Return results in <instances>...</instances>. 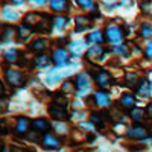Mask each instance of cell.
<instances>
[{
	"label": "cell",
	"mask_w": 152,
	"mask_h": 152,
	"mask_svg": "<svg viewBox=\"0 0 152 152\" xmlns=\"http://www.w3.org/2000/svg\"><path fill=\"white\" fill-rule=\"evenodd\" d=\"M73 67H76V66L73 64V66L66 67V69H55V70H50V72L47 73V76H46V82H47L49 85L59 82L61 79H64V78H67V76L72 75L73 70H70V69H73Z\"/></svg>",
	"instance_id": "1"
},
{
	"label": "cell",
	"mask_w": 152,
	"mask_h": 152,
	"mask_svg": "<svg viewBox=\"0 0 152 152\" xmlns=\"http://www.w3.org/2000/svg\"><path fill=\"white\" fill-rule=\"evenodd\" d=\"M105 34H107V40L111 43H120L123 38V31L117 24H110L105 31Z\"/></svg>",
	"instance_id": "2"
},
{
	"label": "cell",
	"mask_w": 152,
	"mask_h": 152,
	"mask_svg": "<svg viewBox=\"0 0 152 152\" xmlns=\"http://www.w3.org/2000/svg\"><path fill=\"white\" fill-rule=\"evenodd\" d=\"M49 113H50V116H52L53 119H56V120H66L69 117L66 107L56 105V104H52V105L49 107Z\"/></svg>",
	"instance_id": "3"
},
{
	"label": "cell",
	"mask_w": 152,
	"mask_h": 152,
	"mask_svg": "<svg viewBox=\"0 0 152 152\" xmlns=\"http://www.w3.org/2000/svg\"><path fill=\"white\" fill-rule=\"evenodd\" d=\"M5 75H6V81H8L11 85L18 87V85H21V84H23V73H21V72L9 69V70H6V73H5Z\"/></svg>",
	"instance_id": "4"
},
{
	"label": "cell",
	"mask_w": 152,
	"mask_h": 152,
	"mask_svg": "<svg viewBox=\"0 0 152 152\" xmlns=\"http://www.w3.org/2000/svg\"><path fill=\"white\" fill-rule=\"evenodd\" d=\"M94 79H96L97 85L102 87V88H107V87L111 84V76H110V73L105 72V70H97L96 75H94Z\"/></svg>",
	"instance_id": "5"
},
{
	"label": "cell",
	"mask_w": 152,
	"mask_h": 152,
	"mask_svg": "<svg viewBox=\"0 0 152 152\" xmlns=\"http://www.w3.org/2000/svg\"><path fill=\"white\" fill-rule=\"evenodd\" d=\"M126 135H128L129 138H134V140H140V138L148 137V131L143 128V126L135 125V126H132L128 132H126Z\"/></svg>",
	"instance_id": "6"
},
{
	"label": "cell",
	"mask_w": 152,
	"mask_h": 152,
	"mask_svg": "<svg viewBox=\"0 0 152 152\" xmlns=\"http://www.w3.org/2000/svg\"><path fill=\"white\" fill-rule=\"evenodd\" d=\"M104 56V47L102 46H91L87 52V58L91 61H100Z\"/></svg>",
	"instance_id": "7"
},
{
	"label": "cell",
	"mask_w": 152,
	"mask_h": 152,
	"mask_svg": "<svg viewBox=\"0 0 152 152\" xmlns=\"http://www.w3.org/2000/svg\"><path fill=\"white\" fill-rule=\"evenodd\" d=\"M53 62L59 67V66H64L67 64V52L64 49H56L55 52H53V56H52Z\"/></svg>",
	"instance_id": "8"
},
{
	"label": "cell",
	"mask_w": 152,
	"mask_h": 152,
	"mask_svg": "<svg viewBox=\"0 0 152 152\" xmlns=\"http://www.w3.org/2000/svg\"><path fill=\"white\" fill-rule=\"evenodd\" d=\"M94 102H96L97 107H108L111 104V100H110L108 93H105V91H96L94 93Z\"/></svg>",
	"instance_id": "9"
},
{
	"label": "cell",
	"mask_w": 152,
	"mask_h": 152,
	"mask_svg": "<svg viewBox=\"0 0 152 152\" xmlns=\"http://www.w3.org/2000/svg\"><path fill=\"white\" fill-rule=\"evenodd\" d=\"M41 145H43L46 149H58L59 140H58V138H55L53 135L46 134V135L43 137V140H41Z\"/></svg>",
	"instance_id": "10"
},
{
	"label": "cell",
	"mask_w": 152,
	"mask_h": 152,
	"mask_svg": "<svg viewBox=\"0 0 152 152\" xmlns=\"http://www.w3.org/2000/svg\"><path fill=\"white\" fill-rule=\"evenodd\" d=\"M107 116L105 114H102V113H93L91 116H90V120H91V123L96 126V128H99V129H102L104 128V125H105V119Z\"/></svg>",
	"instance_id": "11"
},
{
	"label": "cell",
	"mask_w": 152,
	"mask_h": 152,
	"mask_svg": "<svg viewBox=\"0 0 152 152\" xmlns=\"http://www.w3.org/2000/svg\"><path fill=\"white\" fill-rule=\"evenodd\" d=\"M69 49H70V52L73 53V55H82V52L85 50V41H82V40H78V41H73V43H70L69 44Z\"/></svg>",
	"instance_id": "12"
},
{
	"label": "cell",
	"mask_w": 152,
	"mask_h": 152,
	"mask_svg": "<svg viewBox=\"0 0 152 152\" xmlns=\"http://www.w3.org/2000/svg\"><path fill=\"white\" fill-rule=\"evenodd\" d=\"M90 76H88V73H79L78 78H76V87L78 88H90Z\"/></svg>",
	"instance_id": "13"
},
{
	"label": "cell",
	"mask_w": 152,
	"mask_h": 152,
	"mask_svg": "<svg viewBox=\"0 0 152 152\" xmlns=\"http://www.w3.org/2000/svg\"><path fill=\"white\" fill-rule=\"evenodd\" d=\"M137 94H140L142 97L149 96L151 94V82L146 81V79L140 81V84H138V87H137Z\"/></svg>",
	"instance_id": "14"
},
{
	"label": "cell",
	"mask_w": 152,
	"mask_h": 152,
	"mask_svg": "<svg viewBox=\"0 0 152 152\" xmlns=\"http://www.w3.org/2000/svg\"><path fill=\"white\" fill-rule=\"evenodd\" d=\"M50 8L56 12H64L69 8V2L67 0H50Z\"/></svg>",
	"instance_id": "15"
},
{
	"label": "cell",
	"mask_w": 152,
	"mask_h": 152,
	"mask_svg": "<svg viewBox=\"0 0 152 152\" xmlns=\"http://www.w3.org/2000/svg\"><path fill=\"white\" fill-rule=\"evenodd\" d=\"M129 116H131V119L135 120V122H143V120H145V116H148V114H146V111H143L142 108L134 107V108L129 110Z\"/></svg>",
	"instance_id": "16"
},
{
	"label": "cell",
	"mask_w": 152,
	"mask_h": 152,
	"mask_svg": "<svg viewBox=\"0 0 152 152\" xmlns=\"http://www.w3.org/2000/svg\"><path fill=\"white\" fill-rule=\"evenodd\" d=\"M76 31H85L91 26V20L88 17H76Z\"/></svg>",
	"instance_id": "17"
},
{
	"label": "cell",
	"mask_w": 152,
	"mask_h": 152,
	"mask_svg": "<svg viewBox=\"0 0 152 152\" xmlns=\"http://www.w3.org/2000/svg\"><path fill=\"white\" fill-rule=\"evenodd\" d=\"M31 126L34 129H37V131H40V132H44V131H47L49 129V122L46 120V119H35L32 123H31Z\"/></svg>",
	"instance_id": "18"
},
{
	"label": "cell",
	"mask_w": 152,
	"mask_h": 152,
	"mask_svg": "<svg viewBox=\"0 0 152 152\" xmlns=\"http://www.w3.org/2000/svg\"><path fill=\"white\" fill-rule=\"evenodd\" d=\"M53 59H50L49 56H46V55H38L37 58H35V66L38 67V69H46V67H49L50 66V62H52Z\"/></svg>",
	"instance_id": "19"
},
{
	"label": "cell",
	"mask_w": 152,
	"mask_h": 152,
	"mask_svg": "<svg viewBox=\"0 0 152 152\" xmlns=\"http://www.w3.org/2000/svg\"><path fill=\"white\" fill-rule=\"evenodd\" d=\"M28 129H29V122H28V119H26V117H20V119L17 120L15 131H17L18 134H26Z\"/></svg>",
	"instance_id": "20"
},
{
	"label": "cell",
	"mask_w": 152,
	"mask_h": 152,
	"mask_svg": "<svg viewBox=\"0 0 152 152\" xmlns=\"http://www.w3.org/2000/svg\"><path fill=\"white\" fill-rule=\"evenodd\" d=\"M134 104H135V99H134L132 94L125 93V94L122 96V107H123V108L131 110V108H134Z\"/></svg>",
	"instance_id": "21"
},
{
	"label": "cell",
	"mask_w": 152,
	"mask_h": 152,
	"mask_svg": "<svg viewBox=\"0 0 152 152\" xmlns=\"http://www.w3.org/2000/svg\"><path fill=\"white\" fill-rule=\"evenodd\" d=\"M24 21H26L28 26H40V23L43 20H40V15L38 14H28L26 18H24Z\"/></svg>",
	"instance_id": "22"
},
{
	"label": "cell",
	"mask_w": 152,
	"mask_h": 152,
	"mask_svg": "<svg viewBox=\"0 0 152 152\" xmlns=\"http://www.w3.org/2000/svg\"><path fill=\"white\" fill-rule=\"evenodd\" d=\"M47 47V40H44V38H40V40H35L31 46L32 50H35V52H41V50H46Z\"/></svg>",
	"instance_id": "23"
},
{
	"label": "cell",
	"mask_w": 152,
	"mask_h": 152,
	"mask_svg": "<svg viewBox=\"0 0 152 152\" xmlns=\"http://www.w3.org/2000/svg\"><path fill=\"white\" fill-rule=\"evenodd\" d=\"M31 34H32V31L28 28V24H21V26L18 28V38L21 41L28 40V38L31 37Z\"/></svg>",
	"instance_id": "24"
},
{
	"label": "cell",
	"mask_w": 152,
	"mask_h": 152,
	"mask_svg": "<svg viewBox=\"0 0 152 152\" xmlns=\"http://www.w3.org/2000/svg\"><path fill=\"white\" fill-rule=\"evenodd\" d=\"M3 18L5 20H9V21H15L18 18V14L15 11H12L9 8H3Z\"/></svg>",
	"instance_id": "25"
},
{
	"label": "cell",
	"mask_w": 152,
	"mask_h": 152,
	"mask_svg": "<svg viewBox=\"0 0 152 152\" xmlns=\"http://www.w3.org/2000/svg\"><path fill=\"white\" fill-rule=\"evenodd\" d=\"M66 24H67V18H64V17H56L53 20V26L58 31H62V29L66 28Z\"/></svg>",
	"instance_id": "26"
},
{
	"label": "cell",
	"mask_w": 152,
	"mask_h": 152,
	"mask_svg": "<svg viewBox=\"0 0 152 152\" xmlns=\"http://www.w3.org/2000/svg\"><path fill=\"white\" fill-rule=\"evenodd\" d=\"M102 32L100 31H94V32H91L90 35H88V41H91V43H100L102 41Z\"/></svg>",
	"instance_id": "27"
},
{
	"label": "cell",
	"mask_w": 152,
	"mask_h": 152,
	"mask_svg": "<svg viewBox=\"0 0 152 152\" xmlns=\"http://www.w3.org/2000/svg\"><path fill=\"white\" fill-rule=\"evenodd\" d=\"M5 56H6V61H9V62H14V61H17L18 52H17L15 49H9L8 52L5 53Z\"/></svg>",
	"instance_id": "28"
},
{
	"label": "cell",
	"mask_w": 152,
	"mask_h": 152,
	"mask_svg": "<svg viewBox=\"0 0 152 152\" xmlns=\"http://www.w3.org/2000/svg\"><path fill=\"white\" fill-rule=\"evenodd\" d=\"M12 34H14V29L12 28H5L3 29V43L12 40Z\"/></svg>",
	"instance_id": "29"
},
{
	"label": "cell",
	"mask_w": 152,
	"mask_h": 152,
	"mask_svg": "<svg viewBox=\"0 0 152 152\" xmlns=\"http://www.w3.org/2000/svg\"><path fill=\"white\" fill-rule=\"evenodd\" d=\"M137 75L135 73H128L126 75V82H128V85H131V87H134L135 84H137Z\"/></svg>",
	"instance_id": "30"
},
{
	"label": "cell",
	"mask_w": 152,
	"mask_h": 152,
	"mask_svg": "<svg viewBox=\"0 0 152 152\" xmlns=\"http://www.w3.org/2000/svg\"><path fill=\"white\" fill-rule=\"evenodd\" d=\"M76 2H78V5H79L81 8H84V9L93 8V0H76Z\"/></svg>",
	"instance_id": "31"
},
{
	"label": "cell",
	"mask_w": 152,
	"mask_h": 152,
	"mask_svg": "<svg viewBox=\"0 0 152 152\" xmlns=\"http://www.w3.org/2000/svg\"><path fill=\"white\" fill-rule=\"evenodd\" d=\"M29 140H35V142H41L43 140V137H40V131H37L35 129V134L34 132H28V135H26Z\"/></svg>",
	"instance_id": "32"
},
{
	"label": "cell",
	"mask_w": 152,
	"mask_h": 152,
	"mask_svg": "<svg viewBox=\"0 0 152 152\" xmlns=\"http://www.w3.org/2000/svg\"><path fill=\"white\" fill-rule=\"evenodd\" d=\"M142 35L143 37H151L152 35V28L149 26V24H143L142 26Z\"/></svg>",
	"instance_id": "33"
},
{
	"label": "cell",
	"mask_w": 152,
	"mask_h": 152,
	"mask_svg": "<svg viewBox=\"0 0 152 152\" xmlns=\"http://www.w3.org/2000/svg\"><path fill=\"white\" fill-rule=\"evenodd\" d=\"M114 50H116V53H119V55H126V53H128V49H126V46H125V44L117 46Z\"/></svg>",
	"instance_id": "34"
},
{
	"label": "cell",
	"mask_w": 152,
	"mask_h": 152,
	"mask_svg": "<svg viewBox=\"0 0 152 152\" xmlns=\"http://www.w3.org/2000/svg\"><path fill=\"white\" fill-rule=\"evenodd\" d=\"M55 100L58 102V105H62V107L67 105V99L64 96H55Z\"/></svg>",
	"instance_id": "35"
},
{
	"label": "cell",
	"mask_w": 152,
	"mask_h": 152,
	"mask_svg": "<svg viewBox=\"0 0 152 152\" xmlns=\"http://www.w3.org/2000/svg\"><path fill=\"white\" fill-rule=\"evenodd\" d=\"M145 52H146V56L152 59V43H148V46H146V50H145Z\"/></svg>",
	"instance_id": "36"
},
{
	"label": "cell",
	"mask_w": 152,
	"mask_h": 152,
	"mask_svg": "<svg viewBox=\"0 0 152 152\" xmlns=\"http://www.w3.org/2000/svg\"><path fill=\"white\" fill-rule=\"evenodd\" d=\"M29 2H31L32 5H37V6H41V5H44V3H46V0H29Z\"/></svg>",
	"instance_id": "37"
},
{
	"label": "cell",
	"mask_w": 152,
	"mask_h": 152,
	"mask_svg": "<svg viewBox=\"0 0 152 152\" xmlns=\"http://www.w3.org/2000/svg\"><path fill=\"white\" fill-rule=\"evenodd\" d=\"M146 114H148V117L152 119V104H149V105L146 107Z\"/></svg>",
	"instance_id": "38"
},
{
	"label": "cell",
	"mask_w": 152,
	"mask_h": 152,
	"mask_svg": "<svg viewBox=\"0 0 152 152\" xmlns=\"http://www.w3.org/2000/svg\"><path fill=\"white\" fill-rule=\"evenodd\" d=\"M11 2H12V3H15V5H20V3L24 2V0H11Z\"/></svg>",
	"instance_id": "39"
},
{
	"label": "cell",
	"mask_w": 152,
	"mask_h": 152,
	"mask_svg": "<svg viewBox=\"0 0 152 152\" xmlns=\"http://www.w3.org/2000/svg\"><path fill=\"white\" fill-rule=\"evenodd\" d=\"M129 2H131V0H120V3H122V5H128Z\"/></svg>",
	"instance_id": "40"
},
{
	"label": "cell",
	"mask_w": 152,
	"mask_h": 152,
	"mask_svg": "<svg viewBox=\"0 0 152 152\" xmlns=\"http://www.w3.org/2000/svg\"><path fill=\"white\" fill-rule=\"evenodd\" d=\"M104 2H105V3H108V5H113L114 2H116V0H104Z\"/></svg>",
	"instance_id": "41"
},
{
	"label": "cell",
	"mask_w": 152,
	"mask_h": 152,
	"mask_svg": "<svg viewBox=\"0 0 152 152\" xmlns=\"http://www.w3.org/2000/svg\"><path fill=\"white\" fill-rule=\"evenodd\" d=\"M3 152H8V149H6V148H3Z\"/></svg>",
	"instance_id": "42"
}]
</instances>
